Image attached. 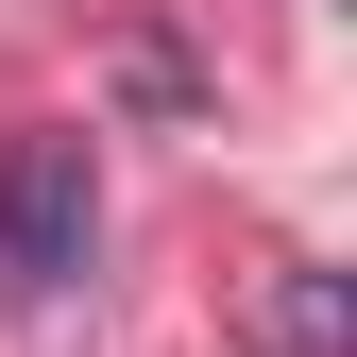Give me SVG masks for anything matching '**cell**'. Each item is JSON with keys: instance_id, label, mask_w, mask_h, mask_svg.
I'll return each mask as SVG.
<instances>
[{"instance_id": "6da1fadb", "label": "cell", "mask_w": 357, "mask_h": 357, "mask_svg": "<svg viewBox=\"0 0 357 357\" xmlns=\"http://www.w3.org/2000/svg\"><path fill=\"white\" fill-rule=\"evenodd\" d=\"M85 238H102V188H85V137H0V289L68 306Z\"/></svg>"}]
</instances>
